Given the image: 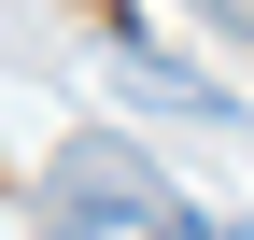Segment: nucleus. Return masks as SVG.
Returning <instances> with one entry per match:
<instances>
[{
    "label": "nucleus",
    "mask_w": 254,
    "mask_h": 240,
    "mask_svg": "<svg viewBox=\"0 0 254 240\" xmlns=\"http://www.w3.org/2000/svg\"><path fill=\"white\" fill-rule=\"evenodd\" d=\"M43 226L57 240H226L198 226L170 184H155V156H127V141H71V156L43 170Z\"/></svg>",
    "instance_id": "1"
},
{
    "label": "nucleus",
    "mask_w": 254,
    "mask_h": 240,
    "mask_svg": "<svg viewBox=\"0 0 254 240\" xmlns=\"http://www.w3.org/2000/svg\"><path fill=\"white\" fill-rule=\"evenodd\" d=\"M212 14H226V28H254V0H212Z\"/></svg>",
    "instance_id": "3"
},
{
    "label": "nucleus",
    "mask_w": 254,
    "mask_h": 240,
    "mask_svg": "<svg viewBox=\"0 0 254 240\" xmlns=\"http://www.w3.org/2000/svg\"><path fill=\"white\" fill-rule=\"evenodd\" d=\"M99 71L127 85V99H155V113H184V127H212V141H240V127H254V113H240V99H226L212 71H184V57H155L141 28H99Z\"/></svg>",
    "instance_id": "2"
}]
</instances>
